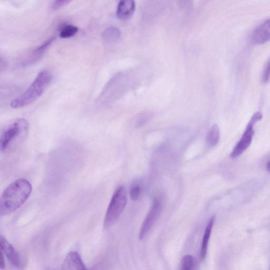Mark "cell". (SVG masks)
Segmentation results:
<instances>
[{"label": "cell", "instance_id": "19", "mask_svg": "<svg viewBox=\"0 0 270 270\" xmlns=\"http://www.w3.org/2000/svg\"><path fill=\"white\" fill-rule=\"evenodd\" d=\"M270 78V61L268 63L263 75V81L267 83Z\"/></svg>", "mask_w": 270, "mask_h": 270}, {"label": "cell", "instance_id": "13", "mask_svg": "<svg viewBox=\"0 0 270 270\" xmlns=\"http://www.w3.org/2000/svg\"><path fill=\"white\" fill-rule=\"evenodd\" d=\"M122 37L121 31L120 29L114 27H110L103 32L102 37L104 41L107 43H114L118 42Z\"/></svg>", "mask_w": 270, "mask_h": 270}, {"label": "cell", "instance_id": "6", "mask_svg": "<svg viewBox=\"0 0 270 270\" xmlns=\"http://www.w3.org/2000/svg\"><path fill=\"white\" fill-rule=\"evenodd\" d=\"M162 211V203L160 199L156 198L140 227L139 237L140 240L144 239L154 226L160 216Z\"/></svg>", "mask_w": 270, "mask_h": 270}, {"label": "cell", "instance_id": "10", "mask_svg": "<svg viewBox=\"0 0 270 270\" xmlns=\"http://www.w3.org/2000/svg\"><path fill=\"white\" fill-rule=\"evenodd\" d=\"M136 9V4L132 0H124L119 2L116 11L117 17L122 20L131 18Z\"/></svg>", "mask_w": 270, "mask_h": 270}, {"label": "cell", "instance_id": "16", "mask_svg": "<svg viewBox=\"0 0 270 270\" xmlns=\"http://www.w3.org/2000/svg\"><path fill=\"white\" fill-rule=\"evenodd\" d=\"M195 261L192 255H186L182 258L181 263V270H193Z\"/></svg>", "mask_w": 270, "mask_h": 270}, {"label": "cell", "instance_id": "20", "mask_svg": "<svg viewBox=\"0 0 270 270\" xmlns=\"http://www.w3.org/2000/svg\"><path fill=\"white\" fill-rule=\"evenodd\" d=\"M1 270H3L5 269V263H4V259L3 253H2V255H1Z\"/></svg>", "mask_w": 270, "mask_h": 270}, {"label": "cell", "instance_id": "18", "mask_svg": "<svg viewBox=\"0 0 270 270\" xmlns=\"http://www.w3.org/2000/svg\"><path fill=\"white\" fill-rule=\"evenodd\" d=\"M70 1H66V0H63V1H55L51 5L52 9L53 10H57L60 9V8L67 5Z\"/></svg>", "mask_w": 270, "mask_h": 270}, {"label": "cell", "instance_id": "15", "mask_svg": "<svg viewBox=\"0 0 270 270\" xmlns=\"http://www.w3.org/2000/svg\"><path fill=\"white\" fill-rule=\"evenodd\" d=\"M79 31L77 27L68 25L63 27L60 32V37L63 39H68L75 36Z\"/></svg>", "mask_w": 270, "mask_h": 270}, {"label": "cell", "instance_id": "3", "mask_svg": "<svg viewBox=\"0 0 270 270\" xmlns=\"http://www.w3.org/2000/svg\"><path fill=\"white\" fill-rule=\"evenodd\" d=\"M52 79V75L50 71H42L25 92L11 101V107L18 109L31 104L42 96Z\"/></svg>", "mask_w": 270, "mask_h": 270}, {"label": "cell", "instance_id": "1", "mask_svg": "<svg viewBox=\"0 0 270 270\" xmlns=\"http://www.w3.org/2000/svg\"><path fill=\"white\" fill-rule=\"evenodd\" d=\"M33 191L30 182L20 179L12 182L4 190L0 199V215H9L18 210L25 203Z\"/></svg>", "mask_w": 270, "mask_h": 270}, {"label": "cell", "instance_id": "11", "mask_svg": "<svg viewBox=\"0 0 270 270\" xmlns=\"http://www.w3.org/2000/svg\"><path fill=\"white\" fill-rule=\"evenodd\" d=\"M214 221H215V217H212L209 221L205 230L200 250V260L201 261H203L205 259L206 256H207L209 243Z\"/></svg>", "mask_w": 270, "mask_h": 270}, {"label": "cell", "instance_id": "2", "mask_svg": "<svg viewBox=\"0 0 270 270\" xmlns=\"http://www.w3.org/2000/svg\"><path fill=\"white\" fill-rule=\"evenodd\" d=\"M29 130V123L23 118L18 119L6 126L0 136L1 152H8L21 144L27 137Z\"/></svg>", "mask_w": 270, "mask_h": 270}, {"label": "cell", "instance_id": "9", "mask_svg": "<svg viewBox=\"0 0 270 270\" xmlns=\"http://www.w3.org/2000/svg\"><path fill=\"white\" fill-rule=\"evenodd\" d=\"M62 270H87L83 261L76 252L68 254L62 265Z\"/></svg>", "mask_w": 270, "mask_h": 270}, {"label": "cell", "instance_id": "8", "mask_svg": "<svg viewBox=\"0 0 270 270\" xmlns=\"http://www.w3.org/2000/svg\"><path fill=\"white\" fill-rule=\"evenodd\" d=\"M252 39L253 43L256 45H263L270 41V19L254 31Z\"/></svg>", "mask_w": 270, "mask_h": 270}, {"label": "cell", "instance_id": "4", "mask_svg": "<svg viewBox=\"0 0 270 270\" xmlns=\"http://www.w3.org/2000/svg\"><path fill=\"white\" fill-rule=\"evenodd\" d=\"M128 203V194L123 186L118 187L111 200L104 219L105 228L113 226L120 218Z\"/></svg>", "mask_w": 270, "mask_h": 270}, {"label": "cell", "instance_id": "21", "mask_svg": "<svg viewBox=\"0 0 270 270\" xmlns=\"http://www.w3.org/2000/svg\"><path fill=\"white\" fill-rule=\"evenodd\" d=\"M267 169L268 172H269V173L270 175V161L267 164Z\"/></svg>", "mask_w": 270, "mask_h": 270}, {"label": "cell", "instance_id": "5", "mask_svg": "<svg viewBox=\"0 0 270 270\" xmlns=\"http://www.w3.org/2000/svg\"><path fill=\"white\" fill-rule=\"evenodd\" d=\"M263 117V114L260 112H256L252 116L241 139L237 142L230 155L232 158L239 157L249 147L255 134L254 126L260 121Z\"/></svg>", "mask_w": 270, "mask_h": 270}, {"label": "cell", "instance_id": "7", "mask_svg": "<svg viewBox=\"0 0 270 270\" xmlns=\"http://www.w3.org/2000/svg\"><path fill=\"white\" fill-rule=\"evenodd\" d=\"M0 242H1V247L3 252L11 265L16 268H20L21 259L18 251L2 235L0 236Z\"/></svg>", "mask_w": 270, "mask_h": 270}, {"label": "cell", "instance_id": "14", "mask_svg": "<svg viewBox=\"0 0 270 270\" xmlns=\"http://www.w3.org/2000/svg\"><path fill=\"white\" fill-rule=\"evenodd\" d=\"M220 138V132L217 125H214L210 130L208 136L207 142L211 147H214L218 144Z\"/></svg>", "mask_w": 270, "mask_h": 270}, {"label": "cell", "instance_id": "17", "mask_svg": "<svg viewBox=\"0 0 270 270\" xmlns=\"http://www.w3.org/2000/svg\"><path fill=\"white\" fill-rule=\"evenodd\" d=\"M141 187L138 185L132 186L130 189V195L131 200L134 201H137L141 195Z\"/></svg>", "mask_w": 270, "mask_h": 270}, {"label": "cell", "instance_id": "12", "mask_svg": "<svg viewBox=\"0 0 270 270\" xmlns=\"http://www.w3.org/2000/svg\"><path fill=\"white\" fill-rule=\"evenodd\" d=\"M55 38L51 37L49 39H47L43 44L39 45L32 53L31 57L27 61L23 63V66H26L27 65L31 64V63H33L40 57H41L42 54L47 50L50 45L54 41Z\"/></svg>", "mask_w": 270, "mask_h": 270}]
</instances>
